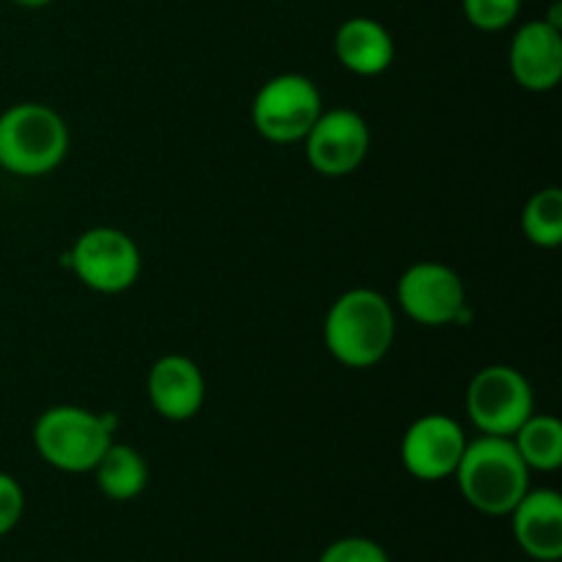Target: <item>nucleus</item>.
I'll use <instances>...</instances> for the list:
<instances>
[{"label":"nucleus","mask_w":562,"mask_h":562,"mask_svg":"<svg viewBox=\"0 0 562 562\" xmlns=\"http://www.w3.org/2000/svg\"><path fill=\"white\" fill-rule=\"evenodd\" d=\"M453 477L467 505L483 516H508L530 492V467L510 437L481 434L467 442Z\"/></svg>","instance_id":"nucleus-1"},{"label":"nucleus","mask_w":562,"mask_h":562,"mask_svg":"<svg viewBox=\"0 0 562 562\" xmlns=\"http://www.w3.org/2000/svg\"><path fill=\"white\" fill-rule=\"evenodd\" d=\"M395 340L393 305L373 289L344 291L324 318V344L346 368H373Z\"/></svg>","instance_id":"nucleus-2"},{"label":"nucleus","mask_w":562,"mask_h":562,"mask_svg":"<svg viewBox=\"0 0 562 562\" xmlns=\"http://www.w3.org/2000/svg\"><path fill=\"white\" fill-rule=\"evenodd\" d=\"M66 154L69 126L49 104L20 102L0 113V168L5 173L22 179L47 176Z\"/></svg>","instance_id":"nucleus-3"},{"label":"nucleus","mask_w":562,"mask_h":562,"mask_svg":"<svg viewBox=\"0 0 562 562\" xmlns=\"http://www.w3.org/2000/svg\"><path fill=\"white\" fill-rule=\"evenodd\" d=\"M113 442L102 415L82 406H49L33 423V445L49 467L60 472H91Z\"/></svg>","instance_id":"nucleus-4"},{"label":"nucleus","mask_w":562,"mask_h":562,"mask_svg":"<svg viewBox=\"0 0 562 562\" xmlns=\"http://www.w3.org/2000/svg\"><path fill=\"white\" fill-rule=\"evenodd\" d=\"M324 102L316 82L296 71L274 75L252 97V126L258 135L278 146L305 140L311 126L322 115Z\"/></svg>","instance_id":"nucleus-5"},{"label":"nucleus","mask_w":562,"mask_h":562,"mask_svg":"<svg viewBox=\"0 0 562 562\" xmlns=\"http://www.w3.org/2000/svg\"><path fill=\"white\" fill-rule=\"evenodd\" d=\"M64 263L97 294H121L132 289L143 269L140 247L126 231L113 225L82 231Z\"/></svg>","instance_id":"nucleus-6"},{"label":"nucleus","mask_w":562,"mask_h":562,"mask_svg":"<svg viewBox=\"0 0 562 562\" xmlns=\"http://www.w3.org/2000/svg\"><path fill=\"white\" fill-rule=\"evenodd\" d=\"M467 415L488 437H514L536 412V395L521 371L510 366H486L467 387Z\"/></svg>","instance_id":"nucleus-7"},{"label":"nucleus","mask_w":562,"mask_h":562,"mask_svg":"<svg viewBox=\"0 0 562 562\" xmlns=\"http://www.w3.org/2000/svg\"><path fill=\"white\" fill-rule=\"evenodd\" d=\"M398 305L412 322L423 327H445L464 324L470 318L464 280L453 267L439 261H417L401 274Z\"/></svg>","instance_id":"nucleus-8"},{"label":"nucleus","mask_w":562,"mask_h":562,"mask_svg":"<svg viewBox=\"0 0 562 562\" xmlns=\"http://www.w3.org/2000/svg\"><path fill=\"white\" fill-rule=\"evenodd\" d=\"M305 157L316 173L340 179L366 162L371 151V126L357 110H322L305 135Z\"/></svg>","instance_id":"nucleus-9"},{"label":"nucleus","mask_w":562,"mask_h":562,"mask_svg":"<svg viewBox=\"0 0 562 562\" xmlns=\"http://www.w3.org/2000/svg\"><path fill=\"white\" fill-rule=\"evenodd\" d=\"M467 448V434L450 415L431 412L412 423L401 439V464L423 483H439L456 475Z\"/></svg>","instance_id":"nucleus-10"},{"label":"nucleus","mask_w":562,"mask_h":562,"mask_svg":"<svg viewBox=\"0 0 562 562\" xmlns=\"http://www.w3.org/2000/svg\"><path fill=\"white\" fill-rule=\"evenodd\" d=\"M508 69L527 91H554L562 80V31L547 20L525 22L510 38Z\"/></svg>","instance_id":"nucleus-11"},{"label":"nucleus","mask_w":562,"mask_h":562,"mask_svg":"<svg viewBox=\"0 0 562 562\" xmlns=\"http://www.w3.org/2000/svg\"><path fill=\"white\" fill-rule=\"evenodd\" d=\"M146 395L159 417L170 423H184L201 412L206 401V379L190 357L165 355L148 371Z\"/></svg>","instance_id":"nucleus-12"},{"label":"nucleus","mask_w":562,"mask_h":562,"mask_svg":"<svg viewBox=\"0 0 562 562\" xmlns=\"http://www.w3.org/2000/svg\"><path fill=\"white\" fill-rule=\"evenodd\" d=\"M508 516L516 543L527 558L562 560V497L554 488H530Z\"/></svg>","instance_id":"nucleus-13"},{"label":"nucleus","mask_w":562,"mask_h":562,"mask_svg":"<svg viewBox=\"0 0 562 562\" xmlns=\"http://www.w3.org/2000/svg\"><path fill=\"white\" fill-rule=\"evenodd\" d=\"M335 58L360 77H376L395 60L393 33L373 16H351L335 31Z\"/></svg>","instance_id":"nucleus-14"},{"label":"nucleus","mask_w":562,"mask_h":562,"mask_svg":"<svg viewBox=\"0 0 562 562\" xmlns=\"http://www.w3.org/2000/svg\"><path fill=\"white\" fill-rule=\"evenodd\" d=\"M91 472L97 477L99 492L113 503H130V499L140 497L143 488L148 486V464L140 450L132 445L110 442V448L104 450Z\"/></svg>","instance_id":"nucleus-15"},{"label":"nucleus","mask_w":562,"mask_h":562,"mask_svg":"<svg viewBox=\"0 0 562 562\" xmlns=\"http://www.w3.org/2000/svg\"><path fill=\"white\" fill-rule=\"evenodd\" d=\"M510 439L530 472H554L562 464V423L554 415L532 412Z\"/></svg>","instance_id":"nucleus-16"},{"label":"nucleus","mask_w":562,"mask_h":562,"mask_svg":"<svg viewBox=\"0 0 562 562\" xmlns=\"http://www.w3.org/2000/svg\"><path fill=\"white\" fill-rule=\"evenodd\" d=\"M525 236L536 247L552 250L562 245V190L560 187H543L527 201L521 214Z\"/></svg>","instance_id":"nucleus-17"},{"label":"nucleus","mask_w":562,"mask_h":562,"mask_svg":"<svg viewBox=\"0 0 562 562\" xmlns=\"http://www.w3.org/2000/svg\"><path fill=\"white\" fill-rule=\"evenodd\" d=\"M461 9L472 27L497 33L514 25L521 11V0H461Z\"/></svg>","instance_id":"nucleus-18"},{"label":"nucleus","mask_w":562,"mask_h":562,"mask_svg":"<svg viewBox=\"0 0 562 562\" xmlns=\"http://www.w3.org/2000/svg\"><path fill=\"white\" fill-rule=\"evenodd\" d=\"M318 562H393L387 549L366 536H346L329 543Z\"/></svg>","instance_id":"nucleus-19"},{"label":"nucleus","mask_w":562,"mask_h":562,"mask_svg":"<svg viewBox=\"0 0 562 562\" xmlns=\"http://www.w3.org/2000/svg\"><path fill=\"white\" fill-rule=\"evenodd\" d=\"M25 514V492L9 472H0V538L9 536Z\"/></svg>","instance_id":"nucleus-20"},{"label":"nucleus","mask_w":562,"mask_h":562,"mask_svg":"<svg viewBox=\"0 0 562 562\" xmlns=\"http://www.w3.org/2000/svg\"><path fill=\"white\" fill-rule=\"evenodd\" d=\"M14 5H20V9H44V5H49L53 0H11Z\"/></svg>","instance_id":"nucleus-21"}]
</instances>
